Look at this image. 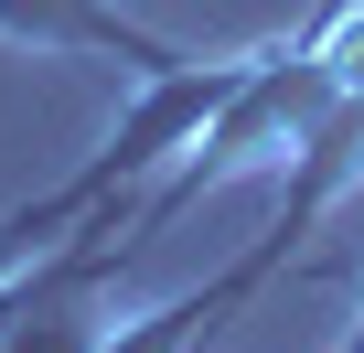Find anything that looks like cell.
<instances>
[{
  "label": "cell",
  "mask_w": 364,
  "mask_h": 353,
  "mask_svg": "<svg viewBox=\"0 0 364 353\" xmlns=\"http://www.w3.org/2000/svg\"><path fill=\"white\" fill-rule=\"evenodd\" d=\"M0 43H22V54H86V65H118L129 86H150V75H182V65H193L171 33L129 22L118 0H0Z\"/></svg>",
  "instance_id": "6da1fadb"
},
{
  "label": "cell",
  "mask_w": 364,
  "mask_h": 353,
  "mask_svg": "<svg viewBox=\"0 0 364 353\" xmlns=\"http://www.w3.org/2000/svg\"><path fill=\"white\" fill-rule=\"evenodd\" d=\"M311 43H321L332 86H343V97H364V0H321V11H311Z\"/></svg>",
  "instance_id": "7a4b0ae2"
},
{
  "label": "cell",
  "mask_w": 364,
  "mask_h": 353,
  "mask_svg": "<svg viewBox=\"0 0 364 353\" xmlns=\"http://www.w3.org/2000/svg\"><path fill=\"white\" fill-rule=\"evenodd\" d=\"M332 353H364V310H353V332H343V342H332Z\"/></svg>",
  "instance_id": "3957f363"
}]
</instances>
